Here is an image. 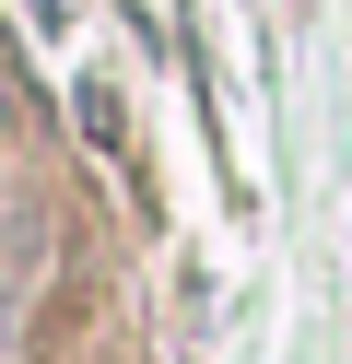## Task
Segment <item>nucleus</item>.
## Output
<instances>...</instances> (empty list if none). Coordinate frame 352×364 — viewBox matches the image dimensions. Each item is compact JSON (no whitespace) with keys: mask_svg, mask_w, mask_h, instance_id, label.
Instances as JSON below:
<instances>
[{"mask_svg":"<svg viewBox=\"0 0 352 364\" xmlns=\"http://www.w3.org/2000/svg\"><path fill=\"white\" fill-rule=\"evenodd\" d=\"M0 329H12V294H0Z\"/></svg>","mask_w":352,"mask_h":364,"instance_id":"obj_1","label":"nucleus"},{"mask_svg":"<svg viewBox=\"0 0 352 364\" xmlns=\"http://www.w3.org/2000/svg\"><path fill=\"white\" fill-rule=\"evenodd\" d=\"M0 118H12V95H0Z\"/></svg>","mask_w":352,"mask_h":364,"instance_id":"obj_2","label":"nucleus"}]
</instances>
